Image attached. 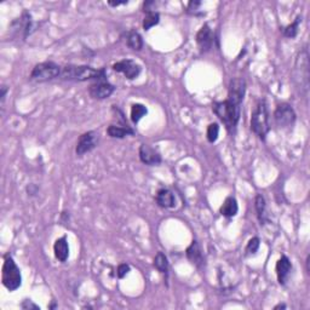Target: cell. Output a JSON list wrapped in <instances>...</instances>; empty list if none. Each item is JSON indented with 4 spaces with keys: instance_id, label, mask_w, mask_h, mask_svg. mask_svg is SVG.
<instances>
[{
    "instance_id": "cell-1",
    "label": "cell",
    "mask_w": 310,
    "mask_h": 310,
    "mask_svg": "<svg viewBox=\"0 0 310 310\" xmlns=\"http://www.w3.org/2000/svg\"><path fill=\"white\" fill-rule=\"evenodd\" d=\"M61 79L69 81H107V74L104 68H96L89 67V65H74L68 64L62 68Z\"/></svg>"
},
{
    "instance_id": "cell-2",
    "label": "cell",
    "mask_w": 310,
    "mask_h": 310,
    "mask_svg": "<svg viewBox=\"0 0 310 310\" xmlns=\"http://www.w3.org/2000/svg\"><path fill=\"white\" fill-rule=\"evenodd\" d=\"M212 110L217 115L218 119L224 124L225 128L229 132L235 131L241 115L240 104H236L229 99H225L222 102H215Z\"/></svg>"
},
{
    "instance_id": "cell-3",
    "label": "cell",
    "mask_w": 310,
    "mask_h": 310,
    "mask_svg": "<svg viewBox=\"0 0 310 310\" xmlns=\"http://www.w3.org/2000/svg\"><path fill=\"white\" fill-rule=\"evenodd\" d=\"M251 130L256 136H258L262 141L265 140V136L270 131L269 124V112H268L267 103L264 99L257 103L253 112L251 114Z\"/></svg>"
},
{
    "instance_id": "cell-4",
    "label": "cell",
    "mask_w": 310,
    "mask_h": 310,
    "mask_svg": "<svg viewBox=\"0 0 310 310\" xmlns=\"http://www.w3.org/2000/svg\"><path fill=\"white\" fill-rule=\"evenodd\" d=\"M1 280L2 285L12 292L16 291L17 288L21 287L22 285V275H21L20 268L17 267L15 263V261L12 259L11 256H7L4 261V265H2V273H1Z\"/></svg>"
},
{
    "instance_id": "cell-5",
    "label": "cell",
    "mask_w": 310,
    "mask_h": 310,
    "mask_svg": "<svg viewBox=\"0 0 310 310\" xmlns=\"http://www.w3.org/2000/svg\"><path fill=\"white\" fill-rule=\"evenodd\" d=\"M295 80L301 86V93H308L309 90V55L306 49L298 54L295 65Z\"/></svg>"
},
{
    "instance_id": "cell-6",
    "label": "cell",
    "mask_w": 310,
    "mask_h": 310,
    "mask_svg": "<svg viewBox=\"0 0 310 310\" xmlns=\"http://www.w3.org/2000/svg\"><path fill=\"white\" fill-rule=\"evenodd\" d=\"M62 67L52 61L38 63L31 73V80L36 83H45V81L56 79L61 75Z\"/></svg>"
},
{
    "instance_id": "cell-7",
    "label": "cell",
    "mask_w": 310,
    "mask_h": 310,
    "mask_svg": "<svg viewBox=\"0 0 310 310\" xmlns=\"http://www.w3.org/2000/svg\"><path fill=\"white\" fill-rule=\"evenodd\" d=\"M296 112L292 108V106L288 103H281L277 107L274 112V120L281 128L292 127L296 122Z\"/></svg>"
},
{
    "instance_id": "cell-8",
    "label": "cell",
    "mask_w": 310,
    "mask_h": 310,
    "mask_svg": "<svg viewBox=\"0 0 310 310\" xmlns=\"http://www.w3.org/2000/svg\"><path fill=\"white\" fill-rule=\"evenodd\" d=\"M99 142V133L97 131H88V132L83 133L79 137L77 148H75V153L77 155H84L86 153L93 152Z\"/></svg>"
},
{
    "instance_id": "cell-9",
    "label": "cell",
    "mask_w": 310,
    "mask_h": 310,
    "mask_svg": "<svg viewBox=\"0 0 310 310\" xmlns=\"http://www.w3.org/2000/svg\"><path fill=\"white\" fill-rule=\"evenodd\" d=\"M113 69L115 72L124 74V77L128 79V80H133V79L138 78V75L142 72L141 65L135 61H132V60H123V61L114 63Z\"/></svg>"
},
{
    "instance_id": "cell-10",
    "label": "cell",
    "mask_w": 310,
    "mask_h": 310,
    "mask_svg": "<svg viewBox=\"0 0 310 310\" xmlns=\"http://www.w3.org/2000/svg\"><path fill=\"white\" fill-rule=\"evenodd\" d=\"M246 93V81L243 78H233L229 83L228 99L236 104L243 103Z\"/></svg>"
},
{
    "instance_id": "cell-11",
    "label": "cell",
    "mask_w": 310,
    "mask_h": 310,
    "mask_svg": "<svg viewBox=\"0 0 310 310\" xmlns=\"http://www.w3.org/2000/svg\"><path fill=\"white\" fill-rule=\"evenodd\" d=\"M115 91V86L108 81H96L89 88V93L94 99H106Z\"/></svg>"
},
{
    "instance_id": "cell-12",
    "label": "cell",
    "mask_w": 310,
    "mask_h": 310,
    "mask_svg": "<svg viewBox=\"0 0 310 310\" xmlns=\"http://www.w3.org/2000/svg\"><path fill=\"white\" fill-rule=\"evenodd\" d=\"M292 263H291L290 258L285 254L280 257V259L277 263V275L278 281L281 286H285L290 279L291 272H292Z\"/></svg>"
},
{
    "instance_id": "cell-13",
    "label": "cell",
    "mask_w": 310,
    "mask_h": 310,
    "mask_svg": "<svg viewBox=\"0 0 310 310\" xmlns=\"http://www.w3.org/2000/svg\"><path fill=\"white\" fill-rule=\"evenodd\" d=\"M196 43H198L199 47H200L201 52H207L212 49L214 45V34H212L211 28L210 26L204 25L201 27V30L196 34Z\"/></svg>"
},
{
    "instance_id": "cell-14",
    "label": "cell",
    "mask_w": 310,
    "mask_h": 310,
    "mask_svg": "<svg viewBox=\"0 0 310 310\" xmlns=\"http://www.w3.org/2000/svg\"><path fill=\"white\" fill-rule=\"evenodd\" d=\"M140 160L143 164L155 166V165H159L161 162V156L149 144L143 143L140 147Z\"/></svg>"
},
{
    "instance_id": "cell-15",
    "label": "cell",
    "mask_w": 310,
    "mask_h": 310,
    "mask_svg": "<svg viewBox=\"0 0 310 310\" xmlns=\"http://www.w3.org/2000/svg\"><path fill=\"white\" fill-rule=\"evenodd\" d=\"M155 201L162 209H172L176 205L175 194L170 189L162 188L160 190H157L156 196H155Z\"/></svg>"
},
{
    "instance_id": "cell-16",
    "label": "cell",
    "mask_w": 310,
    "mask_h": 310,
    "mask_svg": "<svg viewBox=\"0 0 310 310\" xmlns=\"http://www.w3.org/2000/svg\"><path fill=\"white\" fill-rule=\"evenodd\" d=\"M186 258H188L191 263L195 264L196 267L201 268L202 265H204V254H202L200 245H199V243L196 240L191 241L190 246L186 248Z\"/></svg>"
},
{
    "instance_id": "cell-17",
    "label": "cell",
    "mask_w": 310,
    "mask_h": 310,
    "mask_svg": "<svg viewBox=\"0 0 310 310\" xmlns=\"http://www.w3.org/2000/svg\"><path fill=\"white\" fill-rule=\"evenodd\" d=\"M54 252L55 257H56L60 262L67 261L68 256H69V246H68L67 238H65V236H62V238L57 239V240L55 241Z\"/></svg>"
},
{
    "instance_id": "cell-18",
    "label": "cell",
    "mask_w": 310,
    "mask_h": 310,
    "mask_svg": "<svg viewBox=\"0 0 310 310\" xmlns=\"http://www.w3.org/2000/svg\"><path fill=\"white\" fill-rule=\"evenodd\" d=\"M238 211L239 206L236 199L233 198V196H228L224 200V202H223L222 207H220V215L227 218H232L234 216H236Z\"/></svg>"
},
{
    "instance_id": "cell-19",
    "label": "cell",
    "mask_w": 310,
    "mask_h": 310,
    "mask_svg": "<svg viewBox=\"0 0 310 310\" xmlns=\"http://www.w3.org/2000/svg\"><path fill=\"white\" fill-rule=\"evenodd\" d=\"M107 133L113 138H125L126 136L135 135V131L130 127V126H117V125H109L107 128Z\"/></svg>"
},
{
    "instance_id": "cell-20",
    "label": "cell",
    "mask_w": 310,
    "mask_h": 310,
    "mask_svg": "<svg viewBox=\"0 0 310 310\" xmlns=\"http://www.w3.org/2000/svg\"><path fill=\"white\" fill-rule=\"evenodd\" d=\"M254 207H256L257 211V217H258L261 224H264L268 220L267 217V204H265V199L263 195L258 194L256 196V200H254Z\"/></svg>"
},
{
    "instance_id": "cell-21",
    "label": "cell",
    "mask_w": 310,
    "mask_h": 310,
    "mask_svg": "<svg viewBox=\"0 0 310 310\" xmlns=\"http://www.w3.org/2000/svg\"><path fill=\"white\" fill-rule=\"evenodd\" d=\"M154 267L156 268L157 272L164 274L165 277L169 275V261H167V257L162 252H157L156 256H155Z\"/></svg>"
},
{
    "instance_id": "cell-22",
    "label": "cell",
    "mask_w": 310,
    "mask_h": 310,
    "mask_svg": "<svg viewBox=\"0 0 310 310\" xmlns=\"http://www.w3.org/2000/svg\"><path fill=\"white\" fill-rule=\"evenodd\" d=\"M126 43H127V46L130 49L135 50V51H141L142 47H143V39L140 35L138 31H130L127 34V39H126Z\"/></svg>"
},
{
    "instance_id": "cell-23",
    "label": "cell",
    "mask_w": 310,
    "mask_h": 310,
    "mask_svg": "<svg viewBox=\"0 0 310 310\" xmlns=\"http://www.w3.org/2000/svg\"><path fill=\"white\" fill-rule=\"evenodd\" d=\"M147 113H148V109L146 106L141 103L133 104L132 108H131V120H132L133 124H138L142 118L146 117Z\"/></svg>"
},
{
    "instance_id": "cell-24",
    "label": "cell",
    "mask_w": 310,
    "mask_h": 310,
    "mask_svg": "<svg viewBox=\"0 0 310 310\" xmlns=\"http://www.w3.org/2000/svg\"><path fill=\"white\" fill-rule=\"evenodd\" d=\"M160 22V15L155 11L146 12V17L143 20L144 31H149L152 27L156 26Z\"/></svg>"
},
{
    "instance_id": "cell-25",
    "label": "cell",
    "mask_w": 310,
    "mask_h": 310,
    "mask_svg": "<svg viewBox=\"0 0 310 310\" xmlns=\"http://www.w3.org/2000/svg\"><path fill=\"white\" fill-rule=\"evenodd\" d=\"M301 22H302V17L301 16H297L295 22L291 23V25H288L287 27L283 28V35H285L286 38H290V39L296 38V35L298 34L299 23Z\"/></svg>"
},
{
    "instance_id": "cell-26",
    "label": "cell",
    "mask_w": 310,
    "mask_h": 310,
    "mask_svg": "<svg viewBox=\"0 0 310 310\" xmlns=\"http://www.w3.org/2000/svg\"><path fill=\"white\" fill-rule=\"evenodd\" d=\"M218 135H219V126H218L217 123H212V124L209 125L207 127V132H206V137L207 141L210 143H215L217 141Z\"/></svg>"
},
{
    "instance_id": "cell-27",
    "label": "cell",
    "mask_w": 310,
    "mask_h": 310,
    "mask_svg": "<svg viewBox=\"0 0 310 310\" xmlns=\"http://www.w3.org/2000/svg\"><path fill=\"white\" fill-rule=\"evenodd\" d=\"M259 245H261V240H259V238L254 236V238H252L251 240L248 243V246H246V252H248V254H254L257 251H258Z\"/></svg>"
},
{
    "instance_id": "cell-28",
    "label": "cell",
    "mask_w": 310,
    "mask_h": 310,
    "mask_svg": "<svg viewBox=\"0 0 310 310\" xmlns=\"http://www.w3.org/2000/svg\"><path fill=\"white\" fill-rule=\"evenodd\" d=\"M130 269H131V268H130V265H128V264H126V263L120 264L119 267H118V272H117L118 278H119V279H124L126 275L128 274Z\"/></svg>"
},
{
    "instance_id": "cell-29",
    "label": "cell",
    "mask_w": 310,
    "mask_h": 310,
    "mask_svg": "<svg viewBox=\"0 0 310 310\" xmlns=\"http://www.w3.org/2000/svg\"><path fill=\"white\" fill-rule=\"evenodd\" d=\"M200 5H201L200 1H190L188 4V12H191L193 15H196L198 7L200 6Z\"/></svg>"
},
{
    "instance_id": "cell-30",
    "label": "cell",
    "mask_w": 310,
    "mask_h": 310,
    "mask_svg": "<svg viewBox=\"0 0 310 310\" xmlns=\"http://www.w3.org/2000/svg\"><path fill=\"white\" fill-rule=\"evenodd\" d=\"M21 307H22L23 309H35V310H40V308H39L36 304L31 303V301H23V303L21 304Z\"/></svg>"
},
{
    "instance_id": "cell-31",
    "label": "cell",
    "mask_w": 310,
    "mask_h": 310,
    "mask_svg": "<svg viewBox=\"0 0 310 310\" xmlns=\"http://www.w3.org/2000/svg\"><path fill=\"white\" fill-rule=\"evenodd\" d=\"M127 2L128 1H126V0H124V1H112V0H109L108 5H109V6H112V7H118V6H120V5L127 4Z\"/></svg>"
},
{
    "instance_id": "cell-32",
    "label": "cell",
    "mask_w": 310,
    "mask_h": 310,
    "mask_svg": "<svg viewBox=\"0 0 310 310\" xmlns=\"http://www.w3.org/2000/svg\"><path fill=\"white\" fill-rule=\"evenodd\" d=\"M6 93H7V88H6V86H2V88H1V94H0V97H1V102L5 101V96H6Z\"/></svg>"
},
{
    "instance_id": "cell-33",
    "label": "cell",
    "mask_w": 310,
    "mask_h": 310,
    "mask_svg": "<svg viewBox=\"0 0 310 310\" xmlns=\"http://www.w3.org/2000/svg\"><path fill=\"white\" fill-rule=\"evenodd\" d=\"M278 309H286V304H278V306L274 308V310H278Z\"/></svg>"
},
{
    "instance_id": "cell-34",
    "label": "cell",
    "mask_w": 310,
    "mask_h": 310,
    "mask_svg": "<svg viewBox=\"0 0 310 310\" xmlns=\"http://www.w3.org/2000/svg\"><path fill=\"white\" fill-rule=\"evenodd\" d=\"M309 262H310V256H308V258H307V262H306V263H307V273H308V274L310 273V269H309Z\"/></svg>"
}]
</instances>
